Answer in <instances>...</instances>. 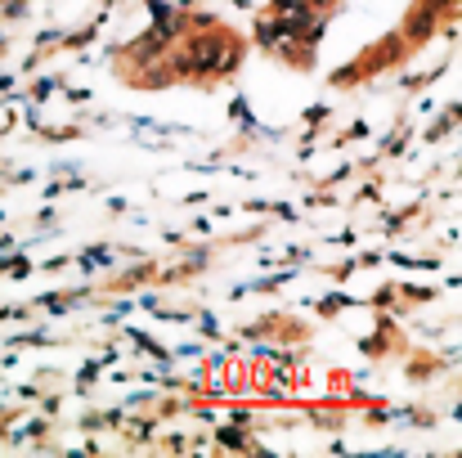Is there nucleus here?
Masks as SVG:
<instances>
[{"mask_svg":"<svg viewBox=\"0 0 462 458\" xmlns=\"http://www.w3.org/2000/svg\"><path fill=\"white\" fill-rule=\"evenodd\" d=\"M229 63H234V45H229L225 36H198V41L184 50V59H175L180 72H198V77L225 72Z\"/></svg>","mask_w":462,"mask_h":458,"instance_id":"1","label":"nucleus"}]
</instances>
